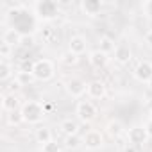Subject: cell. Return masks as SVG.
Here are the masks:
<instances>
[{
    "label": "cell",
    "mask_w": 152,
    "mask_h": 152,
    "mask_svg": "<svg viewBox=\"0 0 152 152\" xmlns=\"http://www.w3.org/2000/svg\"><path fill=\"white\" fill-rule=\"evenodd\" d=\"M83 145L88 148V150H97L104 145V134L97 129H90L84 132L83 136Z\"/></svg>",
    "instance_id": "cell-8"
},
{
    "label": "cell",
    "mask_w": 152,
    "mask_h": 152,
    "mask_svg": "<svg viewBox=\"0 0 152 152\" xmlns=\"http://www.w3.org/2000/svg\"><path fill=\"white\" fill-rule=\"evenodd\" d=\"M64 147L70 148V150H75L79 147H84L83 145V138L79 134H73V136H64Z\"/></svg>",
    "instance_id": "cell-23"
},
{
    "label": "cell",
    "mask_w": 152,
    "mask_h": 152,
    "mask_svg": "<svg viewBox=\"0 0 152 152\" xmlns=\"http://www.w3.org/2000/svg\"><path fill=\"white\" fill-rule=\"evenodd\" d=\"M145 45L152 50V29H150V31H147V34H145Z\"/></svg>",
    "instance_id": "cell-31"
},
{
    "label": "cell",
    "mask_w": 152,
    "mask_h": 152,
    "mask_svg": "<svg viewBox=\"0 0 152 152\" xmlns=\"http://www.w3.org/2000/svg\"><path fill=\"white\" fill-rule=\"evenodd\" d=\"M64 90L72 99H81L88 90V83L84 79H81V77H72V79L66 81Z\"/></svg>",
    "instance_id": "cell-6"
},
{
    "label": "cell",
    "mask_w": 152,
    "mask_h": 152,
    "mask_svg": "<svg viewBox=\"0 0 152 152\" xmlns=\"http://www.w3.org/2000/svg\"><path fill=\"white\" fill-rule=\"evenodd\" d=\"M22 34L16 31V29H13V27H9V29H6L4 31V36H2V43H7L9 47H18V45H22Z\"/></svg>",
    "instance_id": "cell-16"
},
{
    "label": "cell",
    "mask_w": 152,
    "mask_h": 152,
    "mask_svg": "<svg viewBox=\"0 0 152 152\" xmlns=\"http://www.w3.org/2000/svg\"><path fill=\"white\" fill-rule=\"evenodd\" d=\"M88 61H90V64L93 66V68H106L107 66V63H109V56L106 54V52H102V50H93V52H90V56H88Z\"/></svg>",
    "instance_id": "cell-12"
},
{
    "label": "cell",
    "mask_w": 152,
    "mask_h": 152,
    "mask_svg": "<svg viewBox=\"0 0 152 152\" xmlns=\"http://www.w3.org/2000/svg\"><path fill=\"white\" fill-rule=\"evenodd\" d=\"M59 63L64 64V66H75V64L79 63V56H75L73 52L66 50V52H63V54L59 56Z\"/></svg>",
    "instance_id": "cell-22"
},
{
    "label": "cell",
    "mask_w": 152,
    "mask_h": 152,
    "mask_svg": "<svg viewBox=\"0 0 152 152\" xmlns=\"http://www.w3.org/2000/svg\"><path fill=\"white\" fill-rule=\"evenodd\" d=\"M148 115H150V116H148V118H152V107H150V113H148Z\"/></svg>",
    "instance_id": "cell-34"
},
{
    "label": "cell",
    "mask_w": 152,
    "mask_h": 152,
    "mask_svg": "<svg viewBox=\"0 0 152 152\" xmlns=\"http://www.w3.org/2000/svg\"><path fill=\"white\" fill-rule=\"evenodd\" d=\"M41 150H43V152H61V145H59L56 140H52L50 143L43 145V147H41Z\"/></svg>",
    "instance_id": "cell-27"
},
{
    "label": "cell",
    "mask_w": 152,
    "mask_h": 152,
    "mask_svg": "<svg viewBox=\"0 0 152 152\" xmlns=\"http://www.w3.org/2000/svg\"><path fill=\"white\" fill-rule=\"evenodd\" d=\"M113 54H115V61L118 64H129L132 59V50L129 45H116Z\"/></svg>",
    "instance_id": "cell-14"
},
{
    "label": "cell",
    "mask_w": 152,
    "mask_h": 152,
    "mask_svg": "<svg viewBox=\"0 0 152 152\" xmlns=\"http://www.w3.org/2000/svg\"><path fill=\"white\" fill-rule=\"evenodd\" d=\"M115 48H116V45L109 36H100L99 38V50H102V52H106L109 56L111 52H115Z\"/></svg>",
    "instance_id": "cell-21"
},
{
    "label": "cell",
    "mask_w": 152,
    "mask_h": 152,
    "mask_svg": "<svg viewBox=\"0 0 152 152\" xmlns=\"http://www.w3.org/2000/svg\"><path fill=\"white\" fill-rule=\"evenodd\" d=\"M102 7H104V4L99 2V0H83V2H81V9H83V13L88 15V16H91V18L97 16V15H100Z\"/></svg>",
    "instance_id": "cell-15"
},
{
    "label": "cell",
    "mask_w": 152,
    "mask_h": 152,
    "mask_svg": "<svg viewBox=\"0 0 152 152\" xmlns=\"http://www.w3.org/2000/svg\"><path fill=\"white\" fill-rule=\"evenodd\" d=\"M88 97L93 100H100L106 97V84L102 81H91L88 83V90H86Z\"/></svg>",
    "instance_id": "cell-13"
},
{
    "label": "cell",
    "mask_w": 152,
    "mask_h": 152,
    "mask_svg": "<svg viewBox=\"0 0 152 152\" xmlns=\"http://www.w3.org/2000/svg\"><path fill=\"white\" fill-rule=\"evenodd\" d=\"M16 81L22 86H27V84H32L36 81V77H34V73H31V72H18L16 73Z\"/></svg>",
    "instance_id": "cell-24"
},
{
    "label": "cell",
    "mask_w": 152,
    "mask_h": 152,
    "mask_svg": "<svg viewBox=\"0 0 152 152\" xmlns=\"http://www.w3.org/2000/svg\"><path fill=\"white\" fill-rule=\"evenodd\" d=\"M147 86H148V90H150V91H152V79H150V81H148V83H147Z\"/></svg>",
    "instance_id": "cell-33"
},
{
    "label": "cell",
    "mask_w": 152,
    "mask_h": 152,
    "mask_svg": "<svg viewBox=\"0 0 152 152\" xmlns=\"http://www.w3.org/2000/svg\"><path fill=\"white\" fill-rule=\"evenodd\" d=\"M125 136H127V143L136 145V147H141V145H145L150 140L143 125H132V127H129L127 132H125Z\"/></svg>",
    "instance_id": "cell-7"
},
{
    "label": "cell",
    "mask_w": 152,
    "mask_h": 152,
    "mask_svg": "<svg viewBox=\"0 0 152 152\" xmlns=\"http://www.w3.org/2000/svg\"><path fill=\"white\" fill-rule=\"evenodd\" d=\"M20 122H23V120H22V115H20V113H16V111L9 113V124H11V125H18Z\"/></svg>",
    "instance_id": "cell-28"
},
{
    "label": "cell",
    "mask_w": 152,
    "mask_h": 152,
    "mask_svg": "<svg viewBox=\"0 0 152 152\" xmlns=\"http://www.w3.org/2000/svg\"><path fill=\"white\" fill-rule=\"evenodd\" d=\"M20 115H22V120L25 124L38 125V124H41V120L45 116V106L39 100H27V102L22 104Z\"/></svg>",
    "instance_id": "cell-2"
},
{
    "label": "cell",
    "mask_w": 152,
    "mask_h": 152,
    "mask_svg": "<svg viewBox=\"0 0 152 152\" xmlns=\"http://www.w3.org/2000/svg\"><path fill=\"white\" fill-rule=\"evenodd\" d=\"M143 127H145V131H147V134H148V138L152 140V118H148V120L145 122V125H143Z\"/></svg>",
    "instance_id": "cell-30"
},
{
    "label": "cell",
    "mask_w": 152,
    "mask_h": 152,
    "mask_svg": "<svg viewBox=\"0 0 152 152\" xmlns=\"http://www.w3.org/2000/svg\"><path fill=\"white\" fill-rule=\"evenodd\" d=\"M141 13L145 18L152 20V0H145V2L141 4Z\"/></svg>",
    "instance_id": "cell-26"
},
{
    "label": "cell",
    "mask_w": 152,
    "mask_h": 152,
    "mask_svg": "<svg viewBox=\"0 0 152 152\" xmlns=\"http://www.w3.org/2000/svg\"><path fill=\"white\" fill-rule=\"evenodd\" d=\"M132 75H134V79H136V81H140V83H145V84H147V83L152 79V63H150V61H147V59L140 61V63L134 66Z\"/></svg>",
    "instance_id": "cell-9"
},
{
    "label": "cell",
    "mask_w": 152,
    "mask_h": 152,
    "mask_svg": "<svg viewBox=\"0 0 152 152\" xmlns=\"http://www.w3.org/2000/svg\"><path fill=\"white\" fill-rule=\"evenodd\" d=\"M15 73V66L9 63V61H0V81L2 83H6V81H9V77Z\"/></svg>",
    "instance_id": "cell-20"
},
{
    "label": "cell",
    "mask_w": 152,
    "mask_h": 152,
    "mask_svg": "<svg viewBox=\"0 0 152 152\" xmlns=\"http://www.w3.org/2000/svg\"><path fill=\"white\" fill-rule=\"evenodd\" d=\"M59 15V4L56 0H38L34 4V16L39 22H52Z\"/></svg>",
    "instance_id": "cell-3"
},
{
    "label": "cell",
    "mask_w": 152,
    "mask_h": 152,
    "mask_svg": "<svg viewBox=\"0 0 152 152\" xmlns=\"http://www.w3.org/2000/svg\"><path fill=\"white\" fill-rule=\"evenodd\" d=\"M18 106H20V100H18V97L15 93H4L2 95V107H4V111L13 113V111L18 109Z\"/></svg>",
    "instance_id": "cell-19"
},
{
    "label": "cell",
    "mask_w": 152,
    "mask_h": 152,
    "mask_svg": "<svg viewBox=\"0 0 152 152\" xmlns=\"http://www.w3.org/2000/svg\"><path fill=\"white\" fill-rule=\"evenodd\" d=\"M32 45H34V36H32V34H29V36H23V38H22V47H25V48H27V47H32Z\"/></svg>",
    "instance_id": "cell-29"
},
{
    "label": "cell",
    "mask_w": 152,
    "mask_h": 152,
    "mask_svg": "<svg viewBox=\"0 0 152 152\" xmlns=\"http://www.w3.org/2000/svg\"><path fill=\"white\" fill-rule=\"evenodd\" d=\"M11 16V22H13V29H16L22 36H29V34H32L34 32V29H36V16H32L31 13H27L25 11V7L23 6H16L11 13H9Z\"/></svg>",
    "instance_id": "cell-1"
},
{
    "label": "cell",
    "mask_w": 152,
    "mask_h": 152,
    "mask_svg": "<svg viewBox=\"0 0 152 152\" xmlns=\"http://www.w3.org/2000/svg\"><path fill=\"white\" fill-rule=\"evenodd\" d=\"M34 138H36V141L41 143V147H43V145H47V143H50V141L54 140V134H52V129H50V127L41 125V127H38V129L34 131Z\"/></svg>",
    "instance_id": "cell-18"
},
{
    "label": "cell",
    "mask_w": 152,
    "mask_h": 152,
    "mask_svg": "<svg viewBox=\"0 0 152 152\" xmlns=\"http://www.w3.org/2000/svg\"><path fill=\"white\" fill-rule=\"evenodd\" d=\"M32 73L36 81H41V83H47L50 81L54 75H56V66L50 59H36L34 61V68H32Z\"/></svg>",
    "instance_id": "cell-4"
},
{
    "label": "cell",
    "mask_w": 152,
    "mask_h": 152,
    "mask_svg": "<svg viewBox=\"0 0 152 152\" xmlns=\"http://www.w3.org/2000/svg\"><path fill=\"white\" fill-rule=\"evenodd\" d=\"M11 54H13V47H9L7 43H0V57L4 61H9Z\"/></svg>",
    "instance_id": "cell-25"
},
{
    "label": "cell",
    "mask_w": 152,
    "mask_h": 152,
    "mask_svg": "<svg viewBox=\"0 0 152 152\" xmlns=\"http://www.w3.org/2000/svg\"><path fill=\"white\" fill-rule=\"evenodd\" d=\"M59 131L64 136H73V134H77V131H79V122L73 120V118H64V120L59 122Z\"/></svg>",
    "instance_id": "cell-17"
},
{
    "label": "cell",
    "mask_w": 152,
    "mask_h": 152,
    "mask_svg": "<svg viewBox=\"0 0 152 152\" xmlns=\"http://www.w3.org/2000/svg\"><path fill=\"white\" fill-rule=\"evenodd\" d=\"M106 132H107V136L109 138H113V140H116V138H120L122 134H125L127 131H125V125H124V122L122 120H118V118H111V120H107V124H106Z\"/></svg>",
    "instance_id": "cell-11"
},
{
    "label": "cell",
    "mask_w": 152,
    "mask_h": 152,
    "mask_svg": "<svg viewBox=\"0 0 152 152\" xmlns=\"http://www.w3.org/2000/svg\"><path fill=\"white\" fill-rule=\"evenodd\" d=\"M75 115H77V120L83 122V124H91L97 115H99V109L97 106L91 102V100H79L77 106H75Z\"/></svg>",
    "instance_id": "cell-5"
},
{
    "label": "cell",
    "mask_w": 152,
    "mask_h": 152,
    "mask_svg": "<svg viewBox=\"0 0 152 152\" xmlns=\"http://www.w3.org/2000/svg\"><path fill=\"white\" fill-rule=\"evenodd\" d=\"M86 48H88V41H86L84 36L75 34V36L70 38V41H68V50L73 52L75 56H83V54L86 52Z\"/></svg>",
    "instance_id": "cell-10"
},
{
    "label": "cell",
    "mask_w": 152,
    "mask_h": 152,
    "mask_svg": "<svg viewBox=\"0 0 152 152\" xmlns=\"http://www.w3.org/2000/svg\"><path fill=\"white\" fill-rule=\"evenodd\" d=\"M124 152H140V147H136V145H131V143H127V145L124 147Z\"/></svg>",
    "instance_id": "cell-32"
}]
</instances>
